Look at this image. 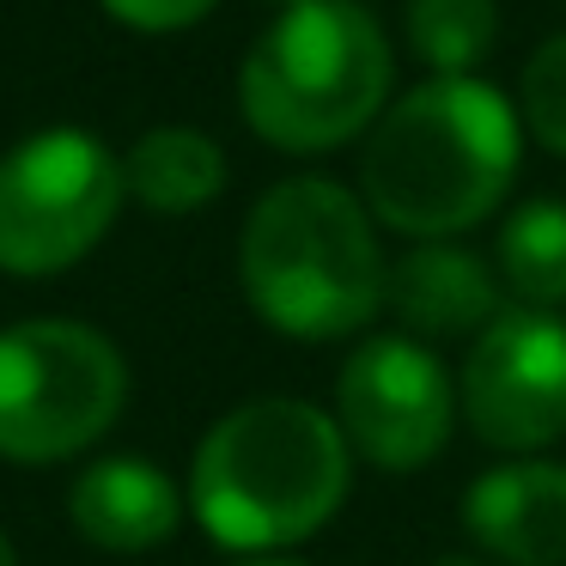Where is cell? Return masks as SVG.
<instances>
[{
	"instance_id": "1",
	"label": "cell",
	"mask_w": 566,
	"mask_h": 566,
	"mask_svg": "<svg viewBox=\"0 0 566 566\" xmlns=\"http://www.w3.org/2000/svg\"><path fill=\"white\" fill-rule=\"evenodd\" d=\"M524 123L481 74H432L390 98L359 153V201L371 220L415 238H457L481 226L517 177Z\"/></svg>"
},
{
	"instance_id": "2",
	"label": "cell",
	"mask_w": 566,
	"mask_h": 566,
	"mask_svg": "<svg viewBox=\"0 0 566 566\" xmlns=\"http://www.w3.org/2000/svg\"><path fill=\"white\" fill-rule=\"evenodd\" d=\"M354 488L342 420L305 396H256L201 432L189 457V512L220 548L281 554L317 536Z\"/></svg>"
},
{
	"instance_id": "3",
	"label": "cell",
	"mask_w": 566,
	"mask_h": 566,
	"mask_svg": "<svg viewBox=\"0 0 566 566\" xmlns=\"http://www.w3.org/2000/svg\"><path fill=\"white\" fill-rule=\"evenodd\" d=\"M238 281L269 329L293 342L359 335L384 305L390 262L371 208L335 177H286L262 189L238 232Z\"/></svg>"
},
{
	"instance_id": "4",
	"label": "cell",
	"mask_w": 566,
	"mask_h": 566,
	"mask_svg": "<svg viewBox=\"0 0 566 566\" xmlns=\"http://www.w3.org/2000/svg\"><path fill=\"white\" fill-rule=\"evenodd\" d=\"M396 55L359 0H305L262 25L238 67V111L274 153H335L390 111Z\"/></svg>"
},
{
	"instance_id": "5",
	"label": "cell",
	"mask_w": 566,
	"mask_h": 566,
	"mask_svg": "<svg viewBox=\"0 0 566 566\" xmlns=\"http://www.w3.org/2000/svg\"><path fill=\"white\" fill-rule=\"evenodd\" d=\"M128 359L92 323L31 317L0 329V463H67L116 427Z\"/></svg>"
},
{
	"instance_id": "6",
	"label": "cell",
	"mask_w": 566,
	"mask_h": 566,
	"mask_svg": "<svg viewBox=\"0 0 566 566\" xmlns=\"http://www.w3.org/2000/svg\"><path fill=\"white\" fill-rule=\"evenodd\" d=\"M128 201L123 159L86 128H43L0 159V274L50 281L104 244Z\"/></svg>"
},
{
	"instance_id": "7",
	"label": "cell",
	"mask_w": 566,
	"mask_h": 566,
	"mask_svg": "<svg viewBox=\"0 0 566 566\" xmlns=\"http://www.w3.org/2000/svg\"><path fill=\"white\" fill-rule=\"evenodd\" d=\"M335 420L354 457H366L384 475H415L451 444L463 408H457V378L427 342L371 335L347 354L335 378Z\"/></svg>"
},
{
	"instance_id": "8",
	"label": "cell",
	"mask_w": 566,
	"mask_h": 566,
	"mask_svg": "<svg viewBox=\"0 0 566 566\" xmlns=\"http://www.w3.org/2000/svg\"><path fill=\"white\" fill-rule=\"evenodd\" d=\"M457 408L481 444L512 457L566 439V323L554 311L505 305L469 342Z\"/></svg>"
},
{
	"instance_id": "9",
	"label": "cell",
	"mask_w": 566,
	"mask_h": 566,
	"mask_svg": "<svg viewBox=\"0 0 566 566\" xmlns=\"http://www.w3.org/2000/svg\"><path fill=\"white\" fill-rule=\"evenodd\" d=\"M463 530L488 560L566 566V463H493L463 488Z\"/></svg>"
},
{
	"instance_id": "10",
	"label": "cell",
	"mask_w": 566,
	"mask_h": 566,
	"mask_svg": "<svg viewBox=\"0 0 566 566\" xmlns=\"http://www.w3.org/2000/svg\"><path fill=\"white\" fill-rule=\"evenodd\" d=\"M189 512V493L165 475L153 457L140 451H116L98 457L74 475L67 488V517L74 530L104 554H153L177 536Z\"/></svg>"
},
{
	"instance_id": "11",
	"label": "cell",
	"mask_w": 566,
	"mask_h": 566,
	"mask_svg": "<svg viewBox=\"0 0 566 566\" xmlns=\"http://www.w3.org/2000/svg\"><path fill=\"white\" fill-rule=\"evenodd\" d=\"M384 305L402 317L408 335H469L475 342L493 317L505 311L500 269L481 262L475 250L451 244V238H427V244L402 250L384 281Z\"/></svg>"
},
{
	"instance_id": "12",
	"label": "cell",
	"mask_w": 566,
	"mask_h": 566,
	"mask_svg": "<svg viewBox=\"0 0 566 566\" xmlns=\"http://www.w3.org/2000/svg\"><path fill=\"white\" fill-rule=\"evenodd\" d=\"M123 184H128V201H140L147 213H165V220L201 213L226 189V153L208 128L159 123L128 147Z\"/></svg>"
},
{
	"instance_id": "13",
	"label": "cell",
	"mask_w": 566,
	"mask_h": 566,
	"mask_svg": "<svg viewBox=\"0 0 566 566\" xmlns=\"http://www.w3.org/2000/svg\"><path fill=\"white\" fill-rule=\"evenodd\" d=\"M493 269H500V286L512 305L560 311L566 305V201L554 196L517 201L500 226Z\"/></svg>"
},
{
	"instance_id": "14",
	"label": "cell",
	"mask_w": 566,
	"mask_h": 566,
	"mask_svg": "<svg viewBox=\"0 0 566 566\" xmlns=\"http://www.w3.org/2000/svg\"><path fill=\"white\" fill-rule=\"evenodd\" d=\"M402 31L432 74H475L500 43V0H408Z\"/></svg>"
},
{
	"instance_id": "15",
	"label": "cell",
	"mask_w": 566,
	"mask_h": 566,
	"mask_svg": "<svg viewBox=\"0 0 566 566\" xmlns=\"http://www.w3.org/2000/svg\"><path fill=\"white\" fill-rule=\"evenodd\" d=\"M517 123L530 128L536 147L566 159V31L542 43L517 74Z\"/></svg>"
},
{
	"instance_id": "16",
	"label": "cell",
	"mask_w": 566,
	"mask_h": 566,
	"mask_svg": "<svg viewBox=\"0 0 566 566\" xmlns=\"http://www.w3.org/2000/svg\"><path fill=\"white\" fill-rule=\"evenodd\" d=\"M104 13L128 31H147V38H171V31H189L220 7V0H98Z\"/></svg>"
},
{
	"instance_id": "17",
	"label": "cell",
	"mask_w": 566,
	"mask_h": 566,
	"mask_svg": "<svg viewBox=\"0 0 566 566\" xmlns=\"http://www.w3.org/2000/svg\"><path fill=\"white\" fill-rule=\"evenodd\" d=\"M432 566H488V554H432Z\"/></svg>"
},
{
	"instance_id": "18",
	"label": "cell",
	"mask_w": 566,
	"mask_h": 566,
	"mask_svg": "<svg viewBox=\"0 0 566 566\" xmlns=\"http://www.w3.org/2000/svg\"><path fill=\"white\" fill-rule=\"evenodd\" d=\"M238 566H305V560H286V554H250V560H238Z\"/></svg>"
},
{
	"instance_id": "19",
	"label": "cell",
	"mask_w": 566,
	"mask_h": 566,
	"mask_svg": "<svg viewBox=\"0 0 566 566\" xmlns=\"http://www.w3.org/2000/svg\"><path fill=\"white\" fill-rule=\"evenodd\" d=\"M0 566H19V548H13V536L0 530Z\"/></svg>"
},
{
	"instance_id": "20",
	"label": "cell",
	"mask_w": 566,
	"mask_h": 566,
	"mask_svg": "<svg viewBox=\"0 0 566 566\" xmlns=\"http://www.w3.org/2000/svg\"><path fill=\"white\" fill-rule=\"evenodd\" d=\"M262 7H274V13H286V7H305V0H262Z\"/></svg>"
}]
</instances>
